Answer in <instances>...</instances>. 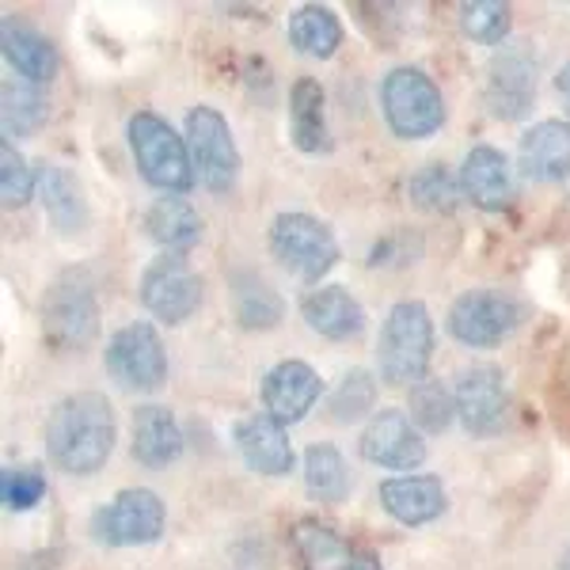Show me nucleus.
Here are the masks:
<instances>
[{"label": "nucleus", "mask_w": 570, "mask_h": 570, "mask_svg": "<svg viewBox=\"0 0 570 570\" xmlns=\"http://www.w3.org/2000/svg\"><path fill=\"white\" fill-rule=\"evenodd\" d=\"M381 110L384 122L403 141L434 137L445 126V99L430 72L419 66H395L381 80Z\"/></svg>", "instance_id": "nucleus-5"}, {"label": "nucleus", "mask_w": 570, "mask_h": 570, "mask_svg": "<svg viewBox=\"0 0 570 570\" xmlns=\"http://www.w3.org/2000/svg\"><path fill=\"white\" fill-rule=\"evenodd\" d=\"M99 335V297L88 271L69 266L42 297V343L58 354L85 351Z\"/></svg>", "instance_id": "nucleus-4"}, {"label": "nucleus", "mask_w": 570, "mask_h": 570, "mask_svg": "<svg viewBox=\"0 0 570 570\" xmlns=\"http://www.w3.org/2000/svg\"><path fill=\"white\" fill-rule=\"evenodd\" d=\"M104 365L110 381H118V389L126 392H156L168 381V351L164 338L149 320H134V324L118 327L107 338Z\"/></svg>", "instance_id": "nucleus-10"}, {"label": "nucleus", "mask_w": 570, "mask_h": 570, "mask_svg": "<svg viewBox=\"0 0 570 570\" xmlns=\"http://www.w3.org/2000/svg\"><path fill=\"white\" fill-rule=\"evenodd\" d=\"M357 449H362L365 461L376 468H389V472H415L426 461L422 430L407 419V411H395V407H381L365 422Z\"/></svg>", "instance_id": "nucleus-14"}, {"label": "nucleus", "mask_w": 570, "mask_h": 570, "mask_svg": "<svg viewBox=\"0 0 570 570\" xmlns=\"http://www.w3.org/2000/svg\"><path fill=\"white\" fill-rule=\"evenodd\" d=\"M518 168L529 183H563L570 176V118L532 122L518 141Z\"/></svg>", "instance_id": "nucleus-17"}, {"label": "nucleus", "mask_w": 570, "mask_h": 570, "mask_svg": "<svg viewBox=\"0 0 570 570\" xmlns=\"http://www.w3.org/2000/svg\"><path fill=\"white\" fill-rule=\"evenodd\" d=\"M39 195V171L23 160V153L12 141H0V198L4 209H23Z\"/></svg>", "instance_id": "nucleus-35"}, {"label": "nucleus", "mask_w": 570, "mask_h": 570, "mask_svg": "<svg viewBox=\"0 0 570 570\" xmlns=\"http://www.w3.org/2000/svg\"><path fill=\"white\" fill-rule=\"evenodd\" d=\"M145 312L168 327L187 324L202 305V278L183 252H160L145 266L141 285H137Z\"/></svg>", "instance_id": "nucleus-11"}, {"label": "nucleus", "mask_w": 570, "mask_h": 570, "mask_svg": "<svg viewBox=\"0 0 570 570\" xmlns=\"http://www.w3.org/2000/svg\"><path fill=\"white\" fill-rule=\"evenodd\" d=\"M453 400L461 426L475 438L499 434L505 415H510V384H505L499 365H468L456 373Z\"/></svg>", "instance_id": "nucleus-13"}, {"label": "nucleus", "mask_w": 570, "mask_h": 570, "mask_svg": "<svg viewBox=\"0 0 570 570\" xmlns=\"http://www.w3.org/2000/svg\"><path fill=\"white\" fill-rule=\"evenodd\" d=\"M118 419L104 392H72L46 419V453L69 475H96L110 461Z\"/></svg>", "instance_id": "nucleus-1"}, {"label": "nucleus", "mask_w": 570, "mask_h": 570, "mask_svg": "<svg viewBox=\"0 0 570 570\" xmlns=\"http://www.w3.org/2000/svg\"><path fill=\"white\" fill-rule=\"evenodd\" d=\"M461 12V31L480 46H505L513 27V8L505 0H468L456 8Z\"/></svg>", "instance_id": "nucleus-34"}, {"label": "nucleus", "mask_w": 570, "mask_h": 570, "mask_svg": "<svg viewBox=\"0 0 570 570\" xmlns=\"http://www.w3.org/2000/svg\"><path fill=\"white\" fill-rule=\"evenodd\" d=\"M145 233L149 240H156L164 252H183L202 240V217L187 198L179 195H164L145 209Z\"/></svg>", "instance_id": "nucleus-25"}, {"label": "nucleus", "mask_w": 570, "mask_h": 570, "mask_svg": "<svg viewBox=\"0 0 570 570\" xmlns=\"http://www.w3.org/2000/svg\"><path fill=\"white\" fill-rule=\"evenodd\" d=\"M233 441H236V453L244 456V464L259 475H271V480L289 475L293 464H297V453H293V441L285 434V426L278 419L266 415V411L236 422Z\"/></svg>", "instance_id": "nucleus-16"}, {"label": "nucleus", "mask_w": 570, "mask_h": 570, "mask_svg": "<svg viewBox=\"0 0 570 570\" xmlns=\"http://www.w3.org/2000/svg\"><path fill=\"white\" fill-rule=\"evenodd\" d=\"M376 376L370 370H351L338 376V384L327 395V411L335 422H357L376 415Z\"/></svg>", "instance_id": "nucleus-33"}, {"label": "nucleus", "mask_w": 570, "mask_h": 570, "mask_svg": "<svg viewBox=\"0 0 570 570\" xmlns=\"http://www.w3.org/2000/svg\"><path fill=\"white\" fill-rule=\"evenodd\" d=\"M422 259V236L415 228H392V233L376 236L370 255H365V266L370 271H403V266Z\"/></svg>", "instance_id": "nucleus-37"}, {"label": "nucleus", "mask_w": 570, "mask_h": 570, "mask_svg": "<svg viewBox=\"0 0 570 570\" xmlns=\"http://www.w3.org/2000/svg\"><path fill=\"white\" fill-rule=\"evenodd\" d=\"M271 255L278 259L293 278L320 285L335 271L338 263V244L335 233L312 214H278L271 225Z\"/></svg>", "instance_id": "nucleus-9"}, {"label": "nucleus", "mask_w": 570, "mask_h": 570, "mask_svg": "<svg viewBox=\"0 0 570 570\" xmlns=\"http://www.w3.org/2000/svg\"><path fill=\"white\" fill-rule=\"evenodd\" d=\"M130 453L141 468H168L183 456V430L171 407L141 403L130 422Z\"/></svg>", "instance_id": "nucleus-22"}, {"label": "nucleus", "mask_w": 570, "mask_h": 570, "mask_svg": "<svg viewBox=\"0 0 570 570\" xmlns=\"http://www.w3.org/2000/svg\"><path fill=\"white\" fill-rule=\"evenodd\" d=\"M376 499H381V510L392 521H400L407 529L430 525L449 505L445 483L438 475H392V480L376 487Z\"/></svg>", "instance_id": "nucleus-18"}, {"label": "nucleus", "mask_w": 570, "mask_h": 570, "mask_svg": "<svg viewBox=\"0 0 570 570\" xmlns=\"http://www.w3.org/2000/svg\"><path fill=\"white\" fill-rule=\"evenodd\" d=\"M289 544L305 570H351L354 548L335 529L316 518H301L289 529Z\"/></svg>", "instance_id": "nucleus-26"}, {"label": "nucleus", "mask_w": 570, "mask_h": 570, "mask_svg": "<svg viewBox=\"0 0 570 570\" xmlns=\"http://www.w3.org/2000/svg\"><path fill=\"white\" fill-rule=\"evenodd\" d=\"M305 491L316 502L338 505L351 494V468H346L343 453L327 441H316V445L305 449Z\"/></svg>", "instance_id": "nucleus-29"}, {"label": "nucleus", "mask_w": 570, "mask_h": 570, "mask_svg": "<svg viewBox=\"0 0 570 570\" xmlns=\"http://www.w3.org/2000/svg\"><path fill=\"white\" fill-rule=\"evenodd\" d=\"M301 320L308 331L331 338V343H351L365 331V308L343 285H316L301 297Z\"/></svg>", "instance_id": "nucleus-19"}, {"label": "nucleus", "mask_w": 570, "mask_h": 570, "mask_svg": "<svg viewBox=\"0 0 570 570\" xmlns=\"http://www.w3.org/2000/svg\"><path fill=\"white\" fill-rule=\"evenodd\" d=\"M407 419L415 422L422 434H441V430H449L456 419L453 389H445L434 376L419 381L415 389H407Z\"/></svg>", "instance_id": "nucleus-32"}, {"label": "nucleus", "mask_w": 570, "mask_h": 570, "mask_svg": "<svg viewBox=\"0 0 570 570\" xmlns=\"http://www.w3.org/2000/svg\"><path fill=\"white\" fill-rule=\"evenodd\" d=\"M559 570H570V551H567L563 559H559Z\"/></svg>", "instance_id": "nucleus-40"}, {"label": "nucleus", "mask_w": 570, "mask_h": 570, "mask_svg": "<svg viewBox=\"0 0 570 570\" xmlns=\"http://www.w3.org/2000/svg\"><path fill=\"white\" fill-rule=\"evenodd\" d=\"M233 312L244 331H274L285 316V301L271 282L255 274H236L233 278Z\"/></svg>", "instance_id": "nucleus-28"}, {"label": "nucleus", "mask_w": 570, "mask_h": 570, "mask_svg": "<svg viewBox=\"0 0 570 570\" xmlns=\"http://www.w3.org/2000/svg\"><path fill=\"white\" fill-rule=\"evenodd\" d=\"M39 202L50 217V225L61 236H77L88 228V202L85 190L72 171L58 168V164H42L39 168Z\"/></svg>", "instance_id": "nucleus-24"}, {"label": "nucleus", "mask_w": 570, "mask_h": 570, "mask_svg": "<svg viewBox=\"0 0 570 570\" xmlns=\"http://www.w3.org/2000/svg\"><path fill=\"white\" fill-rule=\"evenodd\" d=\"M407 198L415 202L419 209L426 214H438V217H449L461 209V176L445 168V164H422L415 176L407 179Z\"/></svg>", "instance_id": "nucleus-31"}, {"label": "nucleus", "mask_w": 570, "mask_h": 570, "mask_svg": "<svg viewBox=\"0 0 570 570\" xmlns=\"http://www.w3.org/2000/svg\"><path fill=\"white\" fill-rule=\"evenodd\" d=\"M320 392H324L320 373L301 357H285L263 376V411L271 419H278L282 426H293L316 407Z\"/></svg>", "instance_id": "nucleus-15"}, {"label": "nucleus", "mask_w": 570, "mask_h": 570, "mask_svg": "<svg viewBox=\"0 0 570 570\" xmlns=\"http://www.w3.org/2000/svg\"><path fill=\"white\" fill-rule=\"evenodd\" d=\"M0 499L12 513L35 510L46 499V472L39 464H8L0 475Z\"/></svg>", "instance_id": "nucleus-36"}, {"label": "nucleus", "mask_w": 570, "mask_h": 570, "mask_svg": "<svg viewBox=\"0 0 570 570\" xmlns=\"http://www.w3.org/2000/svg\"><path fill=\"white\" fill-rule=\"evenodd\" d=\"M126 137H130L137 171L149 187L164 190V195H187L195 187L187 137H179L168 118H160L156 110H137L126 122Z\"/></svg>", "instance_id": "nucleus-3"}, {"label": "nucleus", "mask_w": 570, "mask_h": 570, "mask_svg": "<svg viewBox=\"0 0 570 570\" xmlns=\"http://www.w3.org/2000/svg\"><path fill=\"white\" fill-rule=\"evenodd\" d=\"M434 357V316L422 301H395L376 338V365L381 381L392 389H415L426 381Z\"/></svg>", "instance_id": "nucleus-2"}, {"label": "nucleus", "mask_w": 570, "mask_h": 570, "mask_svg": "<svg viewBox=\"0 0 570 570\" xmlns=\"http://www.w3.org/2000/svg\"><path fill=\"white\" fill-rule=\"evenodd\" d=\"M521 324H525V305L505 289H464L445 316L449 335L472 351H494Z\"/></svg>", "instance_id": "nucleus-7"}, {"label": "nucleus", "mask_w": 570, "mask_h": 570, "mask_svg": "<svg viewBox=\"0 0 570 570\" xmlns=\"http://www.w3.org/2000/svg\"><path fill=\"white\" fill-rule=\"evenodd\" d=\"M461 190L475 209H483V214H502V209H510V202H513L510 160H505L494 145H475V149L464 156Z\"/></svg>", "instance_id": "nucleus-21"}, {"label": "nucleus", "mask_w": 570, "mask_h": 570, "mask_svg": "<svg viewBox=\"0 0 570 570\" xmlns=\"http://www.w3.org/2000/svg\"><path fill=\"white\" fill-rule=\"evenodd\" d=\"M50 115V104L39 91V85H27V80H4L0 88V126H4V141L23 134H35Z\"/></svg>", "instance_id": "nucleus-30"}, {"label": "nucleus", "mask_w": 570, "mask_h": 570, "mask_svg": "<svg viewBox=\"0 0 570 570\" xmlns=\"http://www.w3.org/2000/svg\"><path fill=\"white\" fill-rule=\"evenodd\" d=\"M168 525L160 494L149 487H122L110 502L99 505L88 521V532L104 548H145L156 544Z\"/></svg>", "instance_id": "nucleus-8"}, {"label": "nucleus", "mask_w": 570, "mask_h": 570, "mask_svg": "<svg viewBox=\"0 0 570 570\" xmlns=\"http://www.w3.org/2000/svg\"><path fill=\"white\" fill-rule=\"evenodd\" d=\"M183 137H187L190 164H195V179L209 195H228L240 179V149H236V137L228 118L217 107L198 104L187 110V122H183Z\"/></svg>", "instance_id": "nucleus-6"}, {"label": "nucleus", "mask_w": 570, "mask_h": 570, "mask_svg": "<svg viewBox=\"0 0 570 570\" xmlns=\"http://www.w3.org/2000/svg\"><path fill=\"white\" fill-rule=\"evenodd\" d=\"M285 31H289L293 50L316 61L335 58V50L343 46V23H338V16L331 12L327 4H301L297 12L289 16Z\"/></svg>", "instance_id": "nucleus-27"}, {"label": "nucleus", "mask_w": 570, "mask_h": 570, "mask_svg": "<svg viewBox=\"0 0 570 570\" xmlns=\"http://www.w3.org/2000/svg\"><path fill=\"white\" fill-rule=\"evenodd\" d=\"M289 137L301 153L320 156L331 149V130H327V96L324 85L312 77H301L289 88Z\"/></svg>", "instance_id": "nucleus-23"}, {"label": "nucleus", "mask_w": 570, "mask_h": 570, "mask_svg": "<svg viewBox=\"0 0 570 570\" xmlns=\"http://www.w3.org/2000/svg\"><path fill=\"white\" fill-rule=\"evenodd\" d=\"M483 104L499 122H518L537 104V58L525 42H510L487 66Z\"/></svg>", "instance_id": "nucleus-12"}, {"label": "nucleus", "mask_w": 570, "mask_h": 570, "mask_svg": "<svg viewBox=\"0 0 570 570\" xmlns=\"http://www.w3.org/2000/svg\"><path fill=\"white\" fill-rule=\"evenodd\" d=\"M556 91H559V99H563V107H567V115H570V61L556 72Z\"/></svg>", "instance_id": "nucleus-39"}, {"label": "nucleus", "mask_w": 570, "mask_h": 570, "mask_svg": "<svg viewBox=\"0 0 570 570\" xmlns=\"http://www.w3.org/2000/svg\"><path fill=\"white\" fill-rule=\"evenodd\" d=\"M0 53H4L8 69L16 72L27 85H50L58 77V46L46 39L42 31H35L31 23L16 20V16H4L0 23Z\"/></svg>", "instance_id": "nucleus-20"}, {"label": "nucleus", "mask_w": 570, "mask_h": 570, "mask_svg": "<svg viewBox=\"0 0 570 570\" xmlns=\"http://www.w3.org/2000/svg\"><path fill=\"white\" fill-rule=\"evenodd\" d=\"M351 570H384V567H381V559H376L370 548H357V551H354Z\"/></svg>", "instance_id": "nucleus-38"}]
</instances>
